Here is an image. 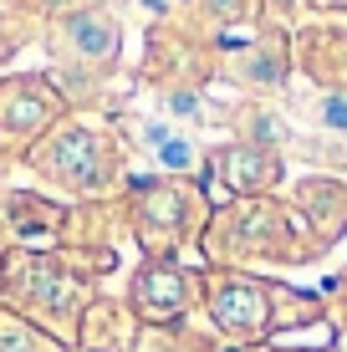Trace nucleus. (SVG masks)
I'll return each instance as SVG.
<instances>
[{
  "label": "nucleus",
  "instance_id": "f257e3e1",
  "mask_svg": "<svg viewBox=\"0 0 347 352\" xmlns=\"http://www.w3.org/2000/svg\"><path fill=\"white\" fill-rule=\"evenodd\" d=\"M214 322L230 327V332H250V327L266 322V296H260V291H250V286L220 291V296H214Z\"/></svg>",
  "mask_w": 347,
  "mask_h": 352
},
{
  "label": "nucleus",
  "instance_id": "f03ea898",
  "mask_svg": "<svg viewBox=\"0 0 347 352\" xmlns=\"http://www.w3.org/2000/svg\"><path fill=\"white\" fill-rule=\"evenodd\" d=\"M138 301H143V311H148V317H174V311L184 307V281H179V271H169V265L143 271Z\"/></svg>",
  "mask_w": 347,
  "mask_h": 352
},
{
  "label": "nucleus",
  "instance_id": "7ed1b4c3",
  "mask_svg": "<svg viewBox=\"0 0 347 352\" xmlns=\"http://www.w3.org/2000/svg\"><path fill=\"white\" fill-rule=\"evenodd\" d=\"M143 143L159 153V164H164V168H189V164H194V143H189V138H174V133H169V128H159V123L143 128Z\"/></svg>",
  "mask_w": 347,
  "mask_h": 352
},
{
  "label": "nucleus",
  "instance_id": "20e7f679",
  "mask_svg": "<svg viewBox=\"0 0 347 352\" xmlns=\"http://www.w3.org/2000/svg\"><path fill=\"white\" fill-rule=\"evenodd\" d=\"M52 164L62 168V174H71V179H87V174H92V143L82 138V133H71L62 148L52 153Z\"/></svg>",
  "mask_w": 347,
  "mask_h": 352
},
{
  "label": "nucleus",
  "instance_id": "39448f33",
  "mask_svg": "<svg viewBox=\"0 0 347 352\" xmlns=\"http://www.w3.org/2000/svg\"><path fill=\"white\" fill-rule=\"evenodd\" d=\"M71 36H77V46H82V52H98V56H113V46H117L113 26H107V21H92V16L71 21Z\"/></svg>",
  "mask_w": 347,
  "mask_h": 352
},
{
  "label": "nucleus",
  "instance_id": "423d86ee",
  "mask_svg": "<svg viewBox=\"0 0 347 352\" xmlns=\"http://www.w3.org/2000/svg\"><path fill=\"white\" fill-rule=\"evenodd\" d=\"M225 174H230V189H256V179L266 174V164L256 159V148H230L225 153Z\"/></svg>",
  "mask_w": 347,
  "mask_h": 352
},
{
  "label": "nucleus",
  "instance_id": "0eeeda50",
  "mask_svg": "<svg viewBox=\"0 0 347 352\" xmlns=\"http://www.w3.org/2000/svg\"><path fill=\"white\" fill-rule=\"evenodd\" d=\"M322 123L327 128H337V133H347V97H327V102H322Z\"/></svg>",
  "mask_w": 347,
  "mask_h": 352
},
{
  "label": "nucleus",
  "instance_id": "6e6552de",
  "mask_svg": "<svg viewBox=\"0 0 347 352\" xmlns=\"http://www.w3.org/2000/svg\"><path fill=\"white\" fill-rule=\"evenodd\" d=\"M169 113L174 118H199V97L194 92H174L169 97Z\"/></svg>",
  "mask_w": 347,
  "mask_h": 352
},
{
  "label": "nucleus",
  "instance_id": "1a4fd4ad",
  "mask_svg": "<svg viewBox=\"0 0 347 352\" xmlns=\"http://www.w3.org/2000/svg\"><path fill=\"white\" fill-rule=\"evenodd\" d=\"M0 352H26V337H21V332H5V337H0Z\"/></svg>",
  "mask_w": 347,
  "mask_h": 352
}]
</instances>
